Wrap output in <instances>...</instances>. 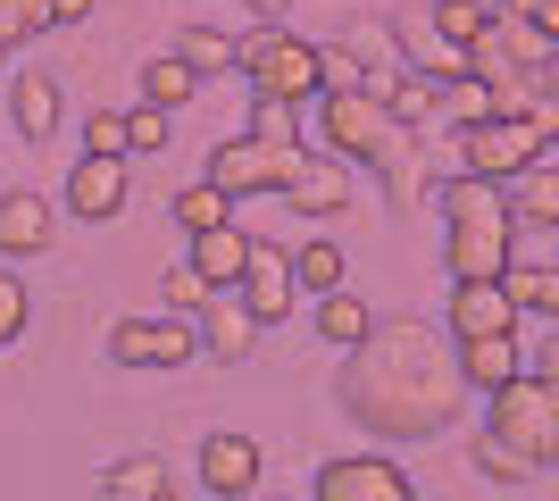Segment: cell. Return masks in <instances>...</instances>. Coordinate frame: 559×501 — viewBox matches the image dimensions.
Masks as SVG:
<instances>
[{
    "instance_id": "47",
    "label": "cell",
    "mask_w": 559,
    "mask_h": 501,
    "mask_svg": "<svg viewBox=\"0 0 559 501\" xmlns=\"http://www.w3.org/2000/svg\"><path fill=\"white\" fill-rule=\"evenodd\" d=\"M100 501H109V493H100Z\"/></svg>"
},
{
    "instance_id": "35",
    "label": "cell",
    "mask_w": 559,
    "mask_h": 501,
    "mask_svg": "<svg viewBox=\"0 0 559 501\" xmlns=\"http://www.w3.org/2000/svg\"><path fill=\"white\" fill-rule=\"evenodd\" d=\"M210 301H217V285H210L192 260H185V267H167V310H176V318H201Z\"/></svg>"
},
{
    "instance_id": "27",
    "label": "cell",
    "mask_w": 559,
    "mask_h": 501,
    "mask_svg": "<svg viewBox=\"0 0 559 501\" xmlns=\"http://www.w3.org/2000/svg\"><path fill=\"white\" fill-rule=\"evenodd\" d=\"M467 460H476V468H485L492 485H526V477H535V468H543V460H526V452H518V443H510V434H492V427H476V443H467Z\"/></svg>"
},
{
    "instance_id": "36",
    "label": "cell",
    "mask_w": 559,
    "mask_h": 501,
    "mask_svg": "<svg viewBox=\"0 0 559 501\" xmlns=\"http://www.w3.org/2000/svg\"><path fill=\"white\" fill-rule=\"evenodd\" d=\"M84 151H93V159H134V143H126V109H93V118H84Z\"/></svg>"
},
{
    "instance_id": "41",
    "label": "cell",
    "mask_w": 559,
    "mask_h": 501,
    "mask_svg": "<svg viewBox=\"0 0 559 501\" xmlns=\"http://www.w3.org/2000/svg\"><path fill=\"white\" fill-rule=\"evenodd\" d=\"M535 93L559 100V43H543V59H535Z\"/></svg>"
},
{
    "instance_id": "9",
    "label": "cell",
    "mask_w": 559,
    "mask_h": 501,
    "mask_svg": "<svg viewBox=\"0 0 559 501\" xmlns=\"http://www.w3.org/2000/svg\"><path fill=\"white\" fill-rule=\"evenodd\" d=\"M309 501H418V485L401 477L384 452H343V460H326V468H318Z\"/></svg>"
},
{
    "instance_id": "2",
    "label": "cell",
    "mask_w": 559,
    "mask_h": 501,
    "mask_svg": "<svg viewBox=\"0 0 559 501\" xmlns=\"http://www.w3.org/2000/svg\"><path fill=\"white\" fill-rule=\"evenodd\" d=\"M435 210H443V267L451 285H492L501 267L518 260V217H510V184L492 176H451L435 184Z\"/></svg>"
},
{
    "instance_id": "10",
    "label": "cell",
    "mask_w": 559,
    "mask_h": 501,
    "mask_svg": "<svg viewBox=\"0 0 559 501\" xmlns=\"http://www.w3.org/2000/svg\"><path fill=\"white\" fill-rule=\"evenodd\" d=\"M293 293H301V276H293V251H276V242H251V267H242L234 301H242L259 326H284V318H293Z\"/></svg>"
},
{
    "instance_id": "13",
    "label": "cell",
    "mask_w": 559,
    "mask_h": 501,
    "mask_svg": "<svg viewBox=\"0 0 559 501\" xmlns=\"http://www.w3.org/2000/svg\"><path fill=\"white\" fill-rule=\"evenodd\" d=\"M284 201H293L301 217H343V210H350V159H334V151H309V159L293 167Z\"/></svg>"
},
{
    "instance_id": "12",
    "label": "cell",
    "mask_w": 559,
    "mask_h": 501,
    "mask_svg": "<svg viewBox=\"0 0 559 501\" xmlns=\"http://www.w3.org/2000/svg\"><path fill=\"white\" fill-rule=\"evenodd\" d=\"M126 210V159H84L68 167V217H84V226H109V217Z\"/></svg>"
},
{
    "instance_id": "16",
    "label": "cell",
    "mask_w": 559,
    "mask_h": 501,
    "mask_svg": "<svg viewBox=\"0 0 559 501\" xmlns=\"http://www.w3.org/2000/svg\"><path fill=\"white\" fill-rule=\"evenodd\" d=\"M251 242H259V235H242V226L226 217V226H210V235H192V251H185V260L201 267V276H210L217 293H234V285H242V267H251Z\"/></svg>"
},
{
    "instance_id": "23",
    "label": "cell",
    "mask_w": 559,
    "mask_h": 501,
    "mask_svg": "<svg viewBox=\"0 0 559 501\" xmlns=\"http://www.w3.org/2000/svg\"><path fill=\"white\" fill-rule=\"evenodd\" d=\"M201 84H210V75L192 68L185 50H151V59H142V100H159V109H185Z\"/></svg>"
},
{
    "instance_id": "37",
    "label": "cell",
    "mask_w": 559,
    "mask_h": 501,
    "mask_svg": "<svg viewBox=\"0 0 559 501\" xmlns=\"http://www.w3.org/2000/svg\"><path fill=\"white\" fill-rule=\"evenodd\" d=\"M34 34H50V0H0V43L17 50Z\"/></svg>"
},
{
    "instance_id": "33",
    "label": "cell",
    "mask_w": 559,
    "mask_h": 501,
    "mask_svg": "<svg viewBox=\"0 0 559 501\" xmlns=\"http://www.w3.org/2000/svg\"><path fill=\"white\" fill-rule=\"evenodd\" d=\"M176 50H185V59H192L201 75H226L234 59H242V43H234V34H217V25H192V34H185Z\"/></svg>"
},
{
    "instance_id": "6",
    "label": "cell",
    "mask_w": 559,
    "mask_h": 501,
    "mask_svg": "<svg viewBox=\"0 0 559 501\" xmlns=\"http://www.w3.org/2000/svg\"><path fill=\"white\" fill-rule=\"evenodd\" d=\"M451 151H460L467 176H492V184H518L526 167L551 159V143L535 134V118H476L451 134Z\"/></svg>"
},
{
    "instance_id": "1",
    "label": "cell",
    "mask_w": 559,
    "mask_h": 501,
    "mask_svg": "<svg viewBox=\"0 0 559 501\" xmlns=\"http://www.w3.org/2000/svg\"><path fill=\"white\" fill-rule=\"evenodd\" d=\"M334 393H343V409L368 434H384V443H426V434H443L451 418H460V402H467L460 343H451V326L435 334L426 318H376L368 343L343 351Z\"/></svg>"
},
{
    "instance_id": "17",
    "label": "cell",
    "mask_w": 559,
    "mask_h": 501,
    "mask_svg": "<svg viewBox=\"0 0 559 501\" xmlns=\"http://www.w3.org/2000/svg\"><path fill=\"white\" fill-rule=\"evenodd\" d=\"M393 43L409 50V68H418V75H443V84H451V75H467V50L451 43L435 17H393Z\"/></svg>"
},
{
    "instance_id": "25",
    "label": "cell",
    "mask_w": 559,
    "mask_h": 501,
    "mask_svg": "<svg viewBox=\"0 0 559 501\" xmlns=\"http://www.w3.org/2000/svg\"><path fill=\"white\" fill-rule=\"evenodd\" d=\"M501 285H510L518 318H543V326H559V267H501Z\"/></svg>"
},
{
    "instance_id": "15",
    "label": "cell",
    "mask_w": 559,
    "mask_h": 501,
    "mask_svg": "<svg viewBox=\"0 0 559 501\" xmlns=\"http://www.w3.org/2000/svg\"><path fill=\"white\" fill-rule=\"evenodd\" d=\"M50 251V201L43 192H0V260H34Z\"/></svg>"
},
{
    "instance_id": "11",
    "label": "cell",
    "mask_w": 559,
    "mask_h": 501,
    "mask_svg": "<svg viewBox=\"0 0 559 501\" xmlns=\"http://www.w3.org/2000/svg\"><path fill=\"white\" fill-rule=\"evenodd\" d=\"M526 318H518L510 285L492 276V285H451V343H485V334H518Z\"/></svg>"
},
{
    "instance_id": "24",
    "label": "cell",
    "mask_w": 559,
    "mask_h": 501,
    "mask_svg": "<svg viewBox=\"0 0 559 501\" xmlns=\"http://www.w3.org/2000/svg\"><path fill=\"white\" fill-rule=\"evenodd\" d=\"M100 493H109V501H159V493H176V485H167L159 452H126L109 477H100Z\"/></svg>"
},
{
    "instance_id": "44",
    "label": "cell",
    "mask_w": 559,
    "mask_h": 501,
    "mask_svg": "<svg viewBox=\"0 0 559 501\" xmlns=\"http://www.w3.org/2000/svg\"><path fill=\"white\" fill-rule=\"evenodd\" d=\"M267 501H301V493H267Z\"/></svg>"
},
{
    "instance_id": "40",
    "label": "cell",
    "mask_w": 559,
    "mask_h": 501,
    "mask_svg": "<svg viewBox=\"0 0 559 501\" xmlns=\"http://www.w3.org/2000/svg\"><path fill=\"white\" fill-rule=\"evenodd\" d=\"M526 368H535V377H543V384H559V326H551V334H543L535 351H526Z\"/></svg>"
},
{
    "instance_id": "32",
    "label": "cell",
    "mask_w": 559,
    "mask_h": 501,
    "mask_svg": "<svg viewBox=\"0 0 559 501\" xmlns=\"http://www.w3.org/2000/svg\"><path fill=\"white\" fill-rule=\"evenodd\" d=\"M251 134H259V143L301 151V109H293V100H267V93H251Z\"/></svg>"
},
{
    "instance_id": "46",
    "label": "cell",
    "mask_w": 559,
    "mask_h": 501,
    "mask_svg": "<svg viewBox=\"0 0 559 501\" xmlns=\"http://www.w3.org/2000/svg\"><path fill=\"white\" fill-rule=\"evenodd\" d=\"M159 501H176V493H159Z\"/></svg>"
},
{
    "instance_id": "29",
    "label": "cell",
    "mask_w": 559,
    "mask_h": 501,
    "mask_svg": "<svg viewBox=\"0 0 559 501\" xmlns=\"http://www.w3.org/2000/svg\"><path fill=\"white\" fill-rule=\"evenodd\" d=\"M318 68H326V93H376V84H384L359 43H318Z\"/></svg>"
},
{
    "instance_id": "3",
    "label": "cell",
    "mask_w": 559,
    "mask_h": 501,
    "mask_svg": "<svg viewBox=\"0 0 559 501\" xmlns=\"http://www.w3.org/2000/svg\"><path fill=\"white\" fill-rule=\"evenodd\" d=\"M318 134L334 159H359L368 176H393L418 151V134L384 109V93H318Z\"/></svg>"
},
{
    "instance_id": "31",
    "label": "cell",
    "mask_w": 559,
    "mask_h": 501,
    "mask_svg": "<svg viewBox=\"0 0 559 501\" xmlns=\"http://www.w3.org/2000/svg\"><path fill=\"white\" fill-rule=\"evenodd\" d=\"M426 17H435V25L451 34V43L467 50V43H485V34H492V0H435Z\"/></svg>"
},
{
    "instance_id": "42",
    "label": "cell",
    "mask_w": 559,
    "mask_h": 501,
    "mask_svg": "<svg viewBox=\"0 0 559 501\" xmlns=\"http://www.w3.org/2000/svg\"><path fill=\"white\" fill-rule=\"evenodd\" d=\"M93 17V0H50V25H84Z\"/></svg>"
},
{
    "instance_id": "28",
    "label": "cell",
    "mask_w": 559,
    "mask_h": 501,
    "mask_svg": "<svg viewBox=\"0 0 559 501\" xmlns=\"http://www.w3.org/2000/svg\"><path fill=\"white\" fill-rule=\"evenodd\" d=\"M167 217H176L185 235H210V226H226V217H234V201L210 184V176H201V184H185L176 201H167Z\"/></svg>"
},
{
    "instance_id": "14",
    "label": "cell",
    "mask_w": 559,
    "mask_h": 501,
    "mask_svg": "<svg viewBox=\"0 0 559 501\" xmlns=\"http://www.w3.org/2000/svg\"><path fill=\"white\" fill-rule=\"evenodd\" d=\"M201 485H210L217 501H242L259 485V443L251 434H201Z\"/></svg>"
},
{
    "instance_id": "45",
    "label": "cell",
    "mask_w": 559,
    "mask_h": 501,
    "mask_svg": "<svg viewBox=\"0 0 559 501\" xmlns=\"http://www.w3.org/2000/svg\"><path fill=\"white\" fill-rule=\"evenodd\" d=\"M0 68H9V43H0Z\"/></svg>"
},
{
    "instance_id": "4",
    "label": "cell",
    "mask_w": 559,
    "mask_h": 501,
    "mask_svg": "<svg viewBox=\"0 0 559 501\" xmlns=\"http://www.w3.org/2000/svg\"><path fill=\"white\" fill-rule=\"evenodd\" d=\"M234 75H242L251 93H267V100H293V109L326 93L318 43H301L293 25H251V34H242V59H234Z\"/></svg>"
},
{
    "instance_id": "34",
    "label": "cell",
    "mask_w": 559,
    "mask_h": 501,
    "mask_svg": "<svg viewBox=\"0 0 559 501\" xmlns=\"http://www.w3.org/2000/svg\"><path fill=\"white\" fill-rule=\"evenodd\" d=\"M443 118H451V134H460V126H476V118H492V84L451 75V84H443Z\"/></svg>"
},
{
    "instance_id": "7",
    "label": "cell",
    "mask_w": 559,
    "mask_h": 501,
    "mask_svg": "<svg viewBox=\"0 0 559 501\" xmlns=\"http://www.w3.org/2000/svg\"><path fill=\"white\" fill-rule=\"evenodd\" d=\"M309 151H284V143H259L251 126H242V134H226V143L210 151V167H201V176H210L217 192H226V201H251V192H284L293 184V167H301Z\"/></svg>"
},
{
    "instance_id": "19",
    "label": "cell",
    "mask_w": 559,
    "mask_h": 501,
    "mask_svg": "<svg viewBox=\"0 0 559 501\" xmlns=\"http://www.w3.org/2000/svg\"><path fill=\"white\" fill-rule=\"evenodd\" d=\"M251 343H259V318L242 310L234 293H217L210 310H201V351H210V359H226V368H234V359H251Z\"/></svg>"
},
{
    "instance_id": "5",
    "label": "cell",
    "mask_w": 559,
    "mask_h": 501,
    "mask_svg": "<svg viewBox=\"0 0 559 501\" xmlns=\"http://www.w3.org/2000/svg\"><path fill=\"white\" fill-rule=\"evenodd\" d=\"M485 402H492L485 427L510 434L526 460H543V468H551V460H559V384H543L535 368H518V377L501 384V393H485Z\"/></svg>"
},
{
    "instance_id": "20",
    "label": "cell",
    "mask_w": 559,
    "mask_h": 501,
    "mask_svg": "<svg viewBox=\"0 0 559 501\" xmlns=\"http://www.w3.org/2000/svg\"><path fill=\"white\" fill-rule=\"evenodd\" d=\"M518 368H526V343H518V334H485V343H460V377H467V393H501Z\"/></svg>"
},
{
    "instance_id": "22",
    "label": "cell",
    "mask_w": 559,
    "mask_h": 501,
    "mask_svg": "<svg viewBox=\"0 0 559 501\" xmlns=\"http://www.w3.org/2000/svg\"><path fill=\"white\" fill-rule=\"evenodd\" d=\"M376 93H384V109H393V118L409 126V134L443 118V75H418V68H409V75H384Z\"/></svg>"
},
{
    "instance_id": "8",
    "label": "cell",
    "mask_w": 559,
    "mask_h": 501,
    "mask_svg": "<svg viewBox=\"0 0 559 501\" xmlns=\"http://www.w3.org/2000/svg\"><path fill=\"white\" fill-rule=\"evenodd\" d=\"M109 359H117V368H185V359H201V326L176 318V310L117 318V326H109Z\"/></svg>"
},
{
    "instance_id": "39",
    "label": "cell",
    "mask_w": 559,
    "mask_h": 501,
    "mask_svg": "<svg viewBox=\"0 0 559 501\" xmlns=\"http://www.w3.org/2000/svg\"><path fill=\"white\" fill-rule=\"evenodd\" d=\"M126 143L134 151H167V109L159 100H134V109H126Z\"/></svg>"
},
{
    "instance_id": "30",
    "label": "cell",
    "mask_w": 559,
    "mask_h": 501,
    "mask_svg": "<svg viewBox=\"0 0 559 501\" xmlns=\"http://www.w3.org/2000/svg\"><path fill=\"white\" fill-rule=\"evenodd\" d=\"M293 276H301V293H334L350 276V260H343V242H301V251H293Z\"/></svg>"
},
{
    "instance_id": "43",
    "label": "cell",
    "mask_w": 559,
    "mask_h": 501,
    "mask_svg": "<svg viewBox=\"0 0 559 501\" xmlns=\"http://www.w3.org/2000/svg\"><path fill=\"white\" fill-rule=\"evenodd\" d=\"M242 9H251V25H284V9H293V0H242Z\"/></svg>"
},
{
    "instance_id": "38",
    "label": "cell",
    "mask_w": 559,
    "mask_h": 501,
    "mask_svg": "<svg viewBox=\"0 0 559 501\" xmlns=\"http://www.w3.org/2000/svg\"><path fill=\"white\" fill-rule=\"evenodd\" d=\"M25 318H34V293H25V276L17 267H0V351L25 334Z\"/></svg>"
},
{
    "instance_id": "26",
    "label": "cell",
    "mask_w": 559,
    "mask_h": 501,
    "mask_svg": "<svg viewBox=\"0 0 559 501\" xmlns=\"http://www.w3.org/2000/svg\"><path fill=\"white\" fill-rule=\"evenodd\" d=\"M510 217L559 235V167H526V176H518V184H510Z\"/></svg>"
},
{
    "instance_id": "18",
    "label": "cell",
    "mask_w": 559,
    "mask_h": 501,
    "mask_svg": "<svg viewBox=\"0 0 559 501\" xmlns=\"http://www.w3.org/2000/svg\"><path fill=\"white\" fill-rule=\"evenodd\" d=\"M9 126H17L25 143H50V134H59V75L25 68L17 84H9Z\"/></svg>"
},
{
    "instance_id": "21",
    "label": "cell",
    "mask_w": 559,
    "mask_h": 501,
    "mask_svg": "<svg viewBox=\"0 0 559 501\" xmlns=\"http://www.w3.org/2000/svg\"><path fill=\"white\" fill-rule=\"evenodd\" d=\"M309 326H318V343H334V351H359L376 334V310L350 285H334V293H318V318H309Z\"/></svg>"
}]
</instances>
